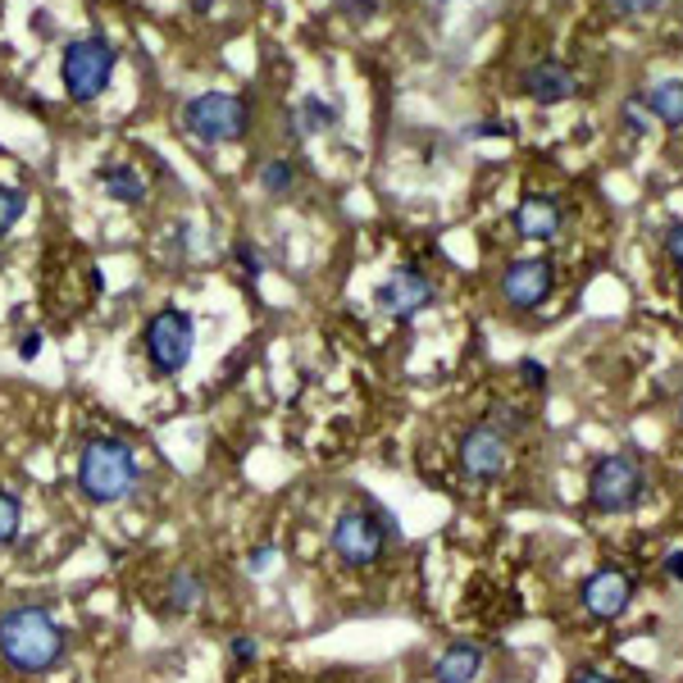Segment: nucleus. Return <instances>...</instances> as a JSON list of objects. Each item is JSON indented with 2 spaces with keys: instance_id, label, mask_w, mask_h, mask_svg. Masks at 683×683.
<instances>
[{
  "instance_id": "30",
  "label": "nucleus",
  "mask_w": 683,
  "mask_h": 683,
  "mask_svg": "<svg viewBox=\"0 0 683 683\" xmlns=\"http://www.w3.org/2000/svg\"><path fill=\"white\" fill-rule=\"evenodd\" d=\"M269 561H273V551L265 547V551H256V556H251V561H246V566H251V570H265Z\"/></svg>"
},
{
  "instance_id": "13",
  "label": "nucleus",
  "mask_w": 683,
  "mask_h": 683,
  "mask_svg": "<svg viewBox=\"0 0 683 683\" xmlns=\"http://www.w3.org/2000/svg\"><path fill=\"white\" fill-rule=\"evenodd\" d=\"M515 228L529 242H551L556 233H561V205H556L551 197H529L515 210Z\"/></svg>"
},
{
  "instance_id": "1",
  "label": "nucleus",
  "mask_w": 683,
  "mask_h": 683,
  "mask_svg": "<svg viewBox=\"0 0 683 683\" xmlns=\"http://www.w3.org/2000/svg\"><path fill=\"white\" fill-rule=\"evenodd\" d=\"M0 657L23 674H42L65 657V629L42 606H19L0 615Z\"/></svg>"
},
{
  "instance_id": "14",
  "label": "nucleus",
  "mask_w": 683,
  "mask_h": 683,
  "mask_svg": "<svg viewBox=\"0 0 683 683\" xmlns=\"http://www.w3.org/2000/svg\"><path fill=\"white\" fill-rule=\"evenodd\" d=\"M483 670V651L470 647V642H456L451 651H443V661H438V683H474Z\"/></svg>"
},
{
  "instance_id": "27",
  "label": "nucleus",
  "mask_w": 683,
  "mask_h": 683,
  "mask_svg": "<svg viewBox=\"0 0 683 683\" xmlns=\"http://www.w3.org/2000/svg\"><path fill=\"white\" fill-rule=\"evenodd\" d=\"M529 419H524V411H506V406H496V424L492 428H524Z\"/></svg>"
},
{
  "instance_id": "24",
  "label": "nucleus",
  "mask_w": 683,
  "mask_h": 683,
  "mask_svg": "<svg viewBox=\"0 0 683 683\" xmlns=\"http://www.w3.org/2000/svg\"><path fill=\"white\" fill-rule=\"evenodd\" d=\"M611 5H615L619 14H651L657 5H665V0H611Z\"/></svg>"
},
{
  "instance_id": "29",
  "label": "nucleus",
  "mask_w": 683,
  "mask_h": 683,
  "mask_svg": "<svg viewBox=\"0 0 683 683\" xmlns=\"http://www.w3.org/2000/svg\"><path fill=\"white\" fill-rule=\"evenodd\" d=\"M665 574L683 583V551H670V561H665Z\"/></svg>"
},
{
  "instance_id": "6",
  "label": "nucleus",
  "mask_w": 683,
  "mask_h": 683,
  "mask_svg": "<svg viewBox=\"0 0 683 683\" xmlns=\"http://www.w3.org/2000/svg\"><path fill=\"white\" fill-rule=\"evenodd\" d=\"M192 320L182 315V310H173V305H165L160 315H150V324H146V356H150V365L160 369V374H178L182 365L192 360Z\"/></svg>"
},
{
  "instance_id": "21",
  "label": "nucleus",
  "mask_w": 683,
  "mask_h": 683,
  "mask_svg": "<svg viewBox=\"0 0 683 683\" xmlns=\"http://www.w3.org/2000/svg\"><path fill=\"white\" fill-rule=\"evenodd\" d=\"M301 114L310 119V123H305V128H310V133H315V128H328V123H333V110H328L324 101H315V97H310V101L301 105Z\"/></svg>"
},
{
  "instance_id": "19",
  "label": "nucleus",
  "mask_w": 683,
  "mask_h": 683,
  "mask_svg": "<svg viewBox=\"0 0 683 683\" xmlns=\"http://www.w3.org/2000/svg\"><path fill=\"white\" fill-rule=\"evenodd\" d=\"M23 210H27V197L19 188H0V233H10L23 220Z\"/></svg>"
},
{
  "instance_id": "5",
  "label": "nucleus",
  "mask_w": 683,
  "mask_h": 683,
  "mask_svg": "<svg viewBox=\"0 0 683 683\" xmlns=\"http://www.w3.org/2000/svg\"><path fill=\"white\" fill-rule=\"evenodd\" d=\"M642 488H647V474H642L638 456H629V451L602 456L593 464V479H587V496H593V506L606 511V515L629 511L638 496H642Z\"/></svg>"
},
{
  "instance_id": "34",
  "label": "nucleus",
  "mask_w": 683,
  "mask_h": 683,
  "mask_svg": "<svg viewBox=\"0 0 683 683\" xmlns=\"http://www.w3.org/2000/svg\"><path fill=\"white\" fill-rule=\"evenodd\" d=\"M679 301H683V296H679Z\"/></svg>"
},
{
  "instance_id": "15",
  "label": "nucleus",
  "mask_w": 683,
  "mask_h": 683,
  "mask_svg": "<svg viewBox=\"0 0 683 683\" xmlns=\"http://www.w3.org/2000/svg\"><path fill=\"white\" fill-rule=\"evenodd\" d=\"M101 188H105L114 201H123V205H137V201L146 197V182H142L128 165H110V169H101Z\"/></svg>"
},
{
  "instance_id": "25",
  "label": "nucleus",
  "mask_w": 683,
  "mask_h": 683,
  "mask_svg": "<svg viewBox=\"0 0 683 683\" xmlns=\"http://www.w3.org/2000/svg\"><path fill=\"white\" fill-rule=\"evenodd\" d=\"M665 251H670V260L683 269V224H674V228L665 233Z\"/></svg>"
},
{
  "instance_id": "18",
  "label": "nucleus",
  "mask_w": 683,
  "mask_h": 683,
  "mask_svg": "<svg viewBox=\"0 0 683 683\" xmlns=\"http://www.w3.org/2000/svg\"><path fill=\"white\" fill-rule=\"evenodd\" d=\"M260 188H265L269 197H288V192L296 188V169H292V160H269V165L260 169Z\"/></svg>"
},
{
  "instance_id": "8",
  "label": "nucleus",
  "mask_w": 683,
  "mask_h": 683,
  "mask_svg": "<svg viewBox=\"0 0 683 683\" xmlns=\"http://www.w3.org/2000/svg\"><path fill=\"white\" fill-rule=\"evenodd\" d=\"M506 451H511L506 433L492 428V424H479L460 438V464H464V474L479 479V483H488V479H496L506 470Z\"/></svg>"
},
{
  "instance_id": "16",
  "label": "nucleus",
  "mask_w": 683,
  "mask_h": 683,
  "mask_svg": "<svg viewBox=\"0 0 683 683\" xmlns=\"http://www.w3.org/2000/svg\"><path fill=\"white\" fill-rule=\"evenodd\" d=\"M647 110L657 114L661 123H670V128H679V123H683V82H661V87H651Z\"/></svg>"
},
{
  "instance_id": "11",
  "label": "nucleus",
  "mask_w": 683,
  "mask_h": 683,
  "mask_svg": "<svg viewBox=\"0 0 683 683\" xmlns=\"http://www.w3.org/2000/svg\"><path fill=\"white\" fill-rule=\"evenodd\" d=\"M629 602H634V579L619 570H597L583 583V611L597 619H615Z\"/></svg>"
},
{
  "instance_id": "9",
  "label": "nucleus",
  "mask_w": 683,
  "mask_h": 683,
  "mask_svg": "<svg viewBox=\"0 0 683 683\" xmlns=\"http://www.w3.org/2000/svg\"><path fill=\"white\" fill-rule=\"evenodd\" d=\"M551 283H556V273H551L547 260H515V265L502 273V296H506L515 310H534V305L547 301Z\"/></svg>"
},
{
  "instance_id": "17",
  "label": "nucleus",
  "mask_w": 683,
  "mask_h": 683,
  "mask_svg": "<svg viewBox=\"0 0 683 683\" xmlns=\"http://www.w3.org/2000/svg\"><path fill=\"white\" fill-rule=\"evenodd\" d=\"M201 574L197 570H178V574H169V587H165V597H169V611H192L197 602H201Z\"/></svg>"
},
{
  "instance_id": "4",
  "label": "nucleus",
  "mask_w": 683,
  "mask_h": 683,
  "mask_svg": "<svg viewBox=\"0 0 683 683\" xmlns=\"http://www.w3.org/2000/svg\"><path fill=\"white\" fill-rule=\"evenodd\" d=\"M114 65H119V55L105 37H82V42H69L65 51V91H69V101L87 105V101H97L101 91L110 87L114 78Z\"/></svg>"
},
{
  "instance_id": "28",
  "label": "nucleus",
  "mask_w": 683,
  "mask_h": 683,
  "mask_svg": "<svg viewBox=\"0 0 683 683\" xmlns=\"http://www.w3.org/2000/svg\"><path fill=\"white\" fill-rule=\"evenodd\" d=\"M42 342H46L42 333H27V337H23V347H19V356H23V360H33V356L42 351Z\"/></svg>"
},
{
  "instance_id": "26",
  "label": "nucleus",
  "mask_w": 683,
  "mask_h": 683,
  "mask_svg": "<svg viewBox=\"0 0 683 683\" xmlns=\"http://www.w3.org/2000/svg\"><path fill=\"white\" fill-rule=\"evenodd\" d=\"M519 374H524V383H529V388H542L547 383V369L538 360H519Z\"/></svg>"
},
{
  "instance_id": "23",
  "label": "nucleus",
  "mask_w": 683,
  "mask_h": 683,
  "mask_svg": "<svg viewBox=\"0 0 683 683\" xmlns=\"http://www.w3.org/2000/svg\"><path fill=\"white\" fill-rule=\"evenodd\" d=\"M228 651H233V661H237V665H251L260 647H256V638H246V634H242V638H233V647H228Z\"/></svg>"
},
{
  "instance_id": "33",
  "label": "nucleus",
  "mask_w": 683,
  "mask_h": 683,
  "mask_svg": "<svg viewBox=\"0 0 683 683\" xmlns=\"http://www.w3.org/2000/svg\"><path fill=\"white\" fill-rule=\"evenodd\" d=\"M679 424H683V411H679Z\"/></svg>"
},
{
  "instance_id": "12",
  "label": "nucleus",
  "mask_w": 683,
  "mask_h": 683,
  "mask_svg": "<svg viewBox=\"0 0 683 683\" xmlns=\"http://www.w3.org/2000/svg\"><path fill=\"white\" fill-rule=\"evenodd\" d=\"M524 91H529V101H538V105H561L579 91V78H574V69L561 65V59H542V65H534L524 74Z\"/></svg>"
},
{
  "instance_id": "20",
  "label": "nucleus",
  "mask_w": 683,
  "mask_h": 683,
  "mask_svg": "<svg viewBox=\"0 0 683 683\" xmlns=\"http://www.w3.org/2000/svg\"><path fill=\"white\" fill-rule=\"evenodd\" d=\"M19 538V502L10 492H0V547H10Z\"/></svg>"
},
{
  "instance_id": "2",
  "label": "nucleus",
  "mask_w": 683,
  "mask_h": 683,
  "mask_svg": "<svg viewBox=\"0 0 683 683\" xmlns=\"http://www.w3.org/2000/svg\"><path fill=\"white\" fill-rule=\"evenodd\" d=\"M137 483V456L128 443L119 438H91L82 460H78V488L87 502H119V496H128Z\"/></svg>"
},
{
  "instance_id": "3",
  "label": "nucleus",
  "mask_w": 683,
  "mask_h": 683,
  "mask_svg": "<svg viewBox=\"0 0 683 683\" xmlns=\"http://www.w3.org/2000/svg\"><path fill=\"white\" fill-rule=\"evenodd\" d=\"M182 128H188L197 142H237L246 137V128H251V110H246L242 97H233V91H205V97H197L188 110H182Z\"/></svg>"
},
{
  "instance_id": "32",
  "label": "nucleus",
  "mask_w": 683,
  "mask_h": 683,
  "mask_svg": "<svg viewBox=\"0 0 683 683\" xmlns=\"http://www.w3.org/2000/svg\"><path fill=\"white\" fill-rule=\"evenodd\" d=\"M192 5H197V10H205V5H210V0H192Z\"/></svg>"
},
{
  "instance_id": "22",
  "label": "nucleus",
  "mask_w": 683,
  "mask_h": 683,
  "mask_svg": "<svg viewBox=\"0 0 683 683\" xmlns=\"http://www.w3.org/2000/svg\"><path fill=\"white\" fill-rule=\"evenodd\" d=\"M625 119L634 123V128H638V133H651V123H657V114H647L638 97H634V101H625Z\"/></svg>"
},
{
  "instance_id": "10",
  "label": "nucleus",
  "mask_w": 683,
  "mask_h": 683,
  "mask_svg": "<svg viewBox=\"0 0 683 683\" xmlns=\"http://www.w3.org/2000/svg\"><path fill=\"white\" fill-rule=\"evenodd\" d=\"M428 301H433V283L424 273H415V269H396L388 283L379 288V305L388 310V315H396V320L419 315Z\"/></svg>"
},
{
  "instance_id": "7",
  "label": "nucleus",
  "mask_w": 683,
  "mask_h": 683,
  "mask_svg": "<svg viewBox=\"0 0 683 683\" xmlns=\"http://www.w3.org/2000/svg\"><path fill=\"white\" fill-rule=\"evenodd\" d=\"M383 547H388V529H383L374 515L347 511V515L333 524V551H337V561H347L356 570L374 566L379 556H383Z\"/></svg>"
},
{
  "instance_id": "31",
  "label": "nucleus",
  "mask_w": 683,
  "mask_h": 683,
  "mask_svg": "<svg viewBox=\"0 0 683 683\" xmlns=\"http://www.w3.org/2000/svg\"><path fill=\"white\" fill-rule=\"evenodd\" d=\"M574 683H611V679H602L597 670H583V674H574Z\"/></svg>"
}]
</instances>
